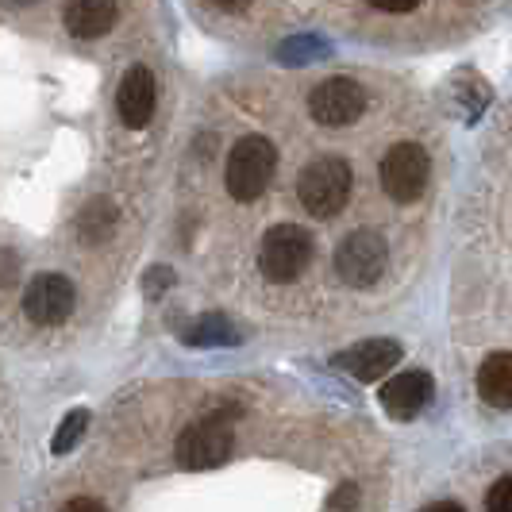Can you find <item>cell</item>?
Listing matches in <instances>:
<instances>
[{
    "label": "cell",
    "mask_w": 512,
    "mask_h": 512,
    "mask_svg": "<svg viewBox=\"0 0 512 512\" xmlns=\"http://www.w3.org/2000/svg\"><path fill=\"white\" fill-rule=\"evenodd\" d=\"M274 170H278V151L266 135H243L228 154V170H224V181H228V193L235 201H258L266 193V185L274 181Z\"/></svg>",
    "instance_id": "6da1fadb"
},
{
    "label": "cell",
    "mask_w": 512,
    "mask_h": 512,
    "mask_svg": "<svg viewBox=\"0 0 512 512\" xmlns=\"http://www.w3.org/2000/svg\"><path fill=\"white\" fill-rule=\"evenodd\" d=\"M351 185H355L351 166H347L343 158H335V154H324V158L308 162L305 170H301L297 197H301V205H305L312 216L328 220L335 212H343L347 197H351Z\"/></svg>",
    "instance_id": "7a4b0ae2"
},
{
    "label": "cell",
    "mask_w": 512,
    "mask_h": 512,
    "mask_svg": "<svg viewBox=\"0 0 512 512\" xmlns=\"http://www.w3.org/2000/svg\"><path fill=\"white\" fill-rule=\"evenodd\" d=\"M312 262V235L297 224H278L262 235V247H258V266L270 282H297Z\"/></svg>",
    "instance_id": "3957f363"
},
{
    "label": "cell",
    "mask_w": 512,
    "mask_h": 512,
    "mask_svg": "<svg viewBox=\"0 0 512 512\" xmlns=\"http://www.w3.org/2000/svg\"><path fill=\"white\" fill-rule=\"evenodd\" d=\"M389 247L378 231H351L339 247H335V274L351 289H370L385 274Z\"/></svg>",
    "instance_id": "277c9868"
},
{
    "label": "cell",
    "mask_w": 512,
    "mask_h": 512,
    "mask_svg": "<svg viewBox=\"0 0 512 512\" xmlns=\"http://www.w3.org/2000/svg\"><path fill=\"white\" fill-rule=\"evenodd\" d=\"M428 174H432V162H428V151L420 143H397V147H389L382 166H378L382 189L393 201H401V205H409V201H416L424 193Z\"/></svg>",
    "instance_id": "5b68a950"
},
{
    "label": "cell",
    "mask_w": 512,
    "mask_h": 512,
    "mask_svg": "<svg viewBox=\"0 0 512 512\" xmlns=\"http://www.w3.org/2000/svg\"><path fill=\"white\" fill-rule=\"evenodd\" d=\"M231 455V428L220 412L189 424L178 439V462L185 470H212Z\"/></svg>",
    "instance_id": "8992f818"
},
{
    "label": "cell",
    "mask_w": 512,
    "mask_h": 512,
    "mask_svg": "<svg viewBox=\"0 0 512 512\" xmlns=\"http://www.w3.org/2000/svg\"><path fill=\"white\" fill-rule=\"evenodd\" d=\"M308 112L324 128H347L366 112V89L351 77H328V81H320L312 89Z\"/></svg>",
    "instance_id": "52a82bcc"
},
{
    "label": "cell",
    "mask_w": 512,
    "mask_h": 512,
    "mask_svg": "<svg viewBox=\"0 0 512 512\" xmlns=\"http://www.w3.org/2000/svg\"><path fill=\"white\" fill-rule=\"evenodd\" d=\"M74 305V282L62 278V274H39L24 293V312L35 324H62V320H70Z\"/></svg>",
    "instance_id": "ba28073f"
},
{
    "label": "cell",
    "mask_w": 512,
    "mask_h": 512,
    "mask_svg": "<svg viewBox=\"0 0 512 512\" xmlns=\"http://www.w3.org/2000/svg\"><path fill=\"white\" fill-rule=\"evenodd\" d=\"M397 359H401V343L397 339H362L351 351H343L335 362H339V370H347L359 382H378L397 366Z\"/></svg>",
    "instance_id": "9c48e42d"
},
{
    "label": "cell",
    "mask_w": 512,
    "mask_h": 512,
    "mask_svg": "<svg viewBox=\"0 0 512 512\" xmlns=\"http://www.w3.org/2000/svg\"><path fill=\"white\" fill-rule=\"evenodd\" d=\"M428 401H432V378L424 370L397 374L382 385V409L397 420H412L420 409H428Z\"/></svg>",
    "instance_id": "30bf717a"
},
{
    "label": "cell",
    "mask_w": 512,
    "mask_h": 512,
    "mask_svg": "<svg viewBox=\"0 0 512 512\" xmlns=\"http://www.w3.org/2000/svg\"><path fill=\"white\" fill-rule=\"evenodd\" d=\"M116 108H120V120L128 128H147L154 116V77L147 66H131L124 81H120V93H116Z\"/></svg>",
    "instance_id": "8fae6325"
},
{
    "label": "cell",
    "mask_w": 512,
    "mask_h": 512,
    "mask_svg": "<svg viewBox=\"0 0 512 512\" xmlns=\"http://www.w3.org/2000/svg\"><path fill=\"white\" fill-rule=\"evenodd\" d=\"M62 20H66V31L77 39H101L116 24V0H70Z\"/></svg>",
    "instance_id": "7c38bea8"
},
{
    "label": "cell",
    "mask_w": 512,
    "mask_h": 512,
    "mask_svg": "<svg viewBox=\"0 0 512 512\" xmlns=\"http://www.w3.org/2000/svg\"><path fill=\"white\" fill-rule=\"evenodd\" d=\"M478 393L493 409H512V355H489L478 370Z\"/></svg>",
    "instance_id": "4fadbf2b"
},
{
    "label": "cell",
    "mask_w": 512,
    "mask_h": 512,
    "mask_svg": "<svg viewBox=\"0 0 512 512\" xmlns=\"http://www.w3.org/2000/svg\"><path fill=\"white\" fill-rule=\"evenodd\" d=\"M112 224H116V208L108 205V201H93V205L81 212L77 231H81L85 243H101L104 235H112Z\"/></svg>",
    "instance_id": "5bb4252c"
},
{
    "label": "cell",
    "mask_w": 512,
    "mask_h": 512,
    "mask_svg": "<svg viewBox=\"0 0 512 512\" xmlns=\"http://www.w3.org/2000/svg\"><path fill=\"white\" fill-rule=\"evenodd\" d=\"M85 428H89V412L85 409H74L62 424H58V432H54V455H70L77 447V439L85 436Z\"/></svg>",
    "instance_id": "9a60e30c"
},
{
    "label": "cell",
    "mask_w": 512,
    "mask_h": 512,
    "mask_svg": "<svg viewBox=\"0 0 512 512\" xmlns=\"http://www.w3.org/2000/svg\"><path fill=\"white\" fill-rule=\"evenodd\" d=\"M316 54H328V47L320 43V39H312V35H301V39H289L278 47V58H282L285 66H308Z\"/></svg>",
    "instance_id": "2e32d148"
},
{
    "label": "cell",
    "mask_w": 512,
    "mask_h": 512,
    "mask_svg": "<svg viewBox=\"0 0 512 512\" xmlns=\"http://www.w3.org/2000/svg\"><path fill=\"white\" fill-rule=\"evenodd\" d=\"M185 339H189V343H197V347H201V343H231L235 332H231L220 316H205V320H201V328H193Z\"/></svg>",
    "instance_id": "e0dca14e"
},
{
    "label": "cell",
    "mask_w": 512,
    "mask_h": 512,
    "mask_svg": "<svg viewBox=\"0 0 512 512\" xmlns=\"http://www.w3.org/2000/svg\"><path fill=\"white\" fill-rule=\"evenodd\" d=\"M486 512H512V474L501 478V482H493L486 497Z\"/></svg>",
    "instance_id": "ac0fdd59"
},
{
    "label": "cell",
    "mask_w": 512,
    "mask_h": 512,
    "mask_svg": "<svg viewBox=\"0 0 512 512\" xmlns=\"http://www.w3.org/2000/svg\"><path fill=\"white\" fill-rule=\"evenodd\" d=\"M62 512H108V509H104L97 497H74V501L62 505Z\"/></svg>",
    "instance_id": "d6986e66"
},
{
    "label": "cell",
    "mask_w": 512,
    "mask_h": 512,
    "mask_svg": "<svg viewBox=\"0 0 512 512\" xmlns=\"http://www.w3.org/2000/svg\"><path fill=\"white\" fill-rule=\"evenodd\" d=\"M162 282H174V274H170L166 266H154L151 274H147V293H151V297H158V293H162L158 285H162Z\"/></svg>",
    "instance_id": "ffe728a7"
},
{
    "label": "cell",
    "mask_w": 512,
    "mask_h": 512,
    "mask_svg": "<svg viewBox=\"0 0 512 512\" xmlns=\"http://www.w3.org/2000/svg\"><path fill=\"white\" fill-rule=\"evenodd\" d=\"M374 8H382V12H412L420 0H370Z\"/></svg>",
    "instance_id": "44dd1931"
},
{
    "label": "cell",
    "mask_w": 512,
    "mask_h": 512,
    "mask_svg": "<svg viewBox=\"0 0 512 512\" xmlns=\"http://www.w3.org/2000/svg\"><path fill=\"white\" fill-rule=\"evenodd\" d=\"M212 4H216V8H224V12H243L251 0H212Z\"/></svg>",
    "instance_id": "7402d4cb"
},
{
    "label": "cell",
    "mask_w": 512,
    "mask_h": 512,
    "mask_svg": "<svg viewBox=\"0 0 512 512\" xmlns=\"http://www.w3.org/2000/svg\"><path fill=\"white\" fill-rule=\"evenodd\" d=\"M420 512H462V505H455V501H436V505H428V509Z\"/></svg>",
    "instance_id": "603a6c76"
},
{
    "label": "cell",
    "mask_w": 512,
    "mask_h": 512,
    "mask_svg": "<svg viewBox=\"0 0 512 512\" xmlns=\"http://www.w3.org/2000/svg\"><path fill=\"white\" fill-rule=\"evenodd\" d=\"M20 4H31V0H20Z\"/></svg>",
    "instance_id": "cb8c5ba5"
}]
</instances>
